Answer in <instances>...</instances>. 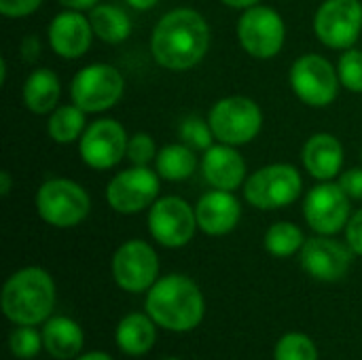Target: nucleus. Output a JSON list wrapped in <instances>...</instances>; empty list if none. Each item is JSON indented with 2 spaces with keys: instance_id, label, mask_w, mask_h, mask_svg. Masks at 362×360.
Listing matches in <instances>:
<instances>
[{
  "instance_id": "obj_1",
  "label": "nucleus",
  "mask_w": 362,
  "mask_h": 360,
  "mask_svg": "<svg viewBox=\"0 0 362 360\" xmlns=\"http://www.w3.org/2000/svg\"><path fill=\"white\" fill-rule=\"evenodd\" d=\"M210 47V25L195 8H174L165 13L151 36L155 62L174 72L195 68Z\"/></svg>"
},
{
  "instance_id": "obj_2",
  "label": "nucleus",
  "mask_w": 362,
  "mask_h": 360,
  "mask_svg": "<svg viewBox=\"0 0 362 360\" xmlns=\"http://www.w3.org/2000/svg\"><path fill=\"white\" fill-rule=\"evenodd\" d=\"M206 312L204 295L199 286L180 274H170L157 280L148 289L146 297V314L155 320V325L182 333L195 329Z\"/></svg>"
},
{
  "instance_id": "obj_3",
  "label": "nucleus",
  "mask_w": 362,
  "mask_h": 360,
  "mask_svg": "<svg viewBox=\"0 0 362 360\" xmlns=\"http://www.w3.org/2000/svg\"><path fill=\"white\" fill-rule=\"evenodd\" d=\"M2 312L15 325L45 323L55 306L53 278L40 267L15 272L2 289Z\"/></svg>"
},
{
  "instance_id": "obj_4",
  "label": "nucleus",
  "mask_w": 362,
  "mask_h": 360,
  "mask_svg": "<svg viewBox=\"0 0 362 360\" xmlns=\"http://www.w3.org/2000/svg\"><path fill=\"white\" fill-rule=\"evenodd\" d=\"M36 210L47 225L68 229L87 219L91 199L78 182L68 178H51L42 182L36 193Z\"/></svg>"
},
{
  "instance_id": "obj_5",
  "label": "nucleus",
  "mask_w": 362,
  "mask_h": 360,
  "mask_svg": "<svg viewBox=\"0 0 362 360\" xmlns=\"http://www.w3.org/2000/svg\"><path fill=\"white\" fill-rule=\"evenodd\" d=\"M303 178L295 166L272 163L257 170L244 182V197L259 210H280L299 199Z\"/></svg>"
},
{
  "instance_id": "obj_6",
  "label": "nucleus",
  "mask_w": 362,
  "mask_h": 360,
  "mask_svg": "<svg viewBox=\"0 0 362 360\" xmlns=\"http://www.w3.org/2000/svg\"><path fill=\"white\" fill-rule=\"evenodd\" d=\"M208 123L218 142L242 146L259 136L263 112L255 100L244 95H229L210 108Z\"/></svg>"
},
{
  "instance_id": "obj_7",
  "label": "nucleus",
  "mask_w": 362,
  "mask_h": 360,
  "mask_svg": "<svg viewBox=\"0 0 362 360\" xmlns=\"http://www.w3.org/2000/svg\"><path fill=\"white\" fill-rule=\"evenodd\" d=\"M291 87L295 95L314 108H325L335 102L339 93V74L337 68L322 55L305 53L295 59L291 74Z\"/></svg>"
},
{
  "instance_id": "obj_8",
  "label": "nucleus",
  "mask_w": 362,
  "mask_h": 360,
  "mask_svg": "<svg viewBox=\"0 0 362 360\" xmlns=\"http://www.w3.org/2000/svg\"><path fill=\"white\" fill-rule=\"evenodd\" d=\"M125 89L123 74L110 64H89L78 70L70 85L72 104L85 112H104L112 108Z\"/></svg>"
},
{
  "instance_id": "obj_9",
  "label": "nucleus",
  "mask_w": 362,
  "mask_h": 360,
  "mask_svg": "<svg viewBox=\"0 0 362 360\" xmlns=\"http://www.w3.org/2000/svg\"><path fill=\"white\" fill-rule=\"evenodd\" d=\"M284 38L286 25L278 11L261 4L244 8L238 21V40L248 55L257 59L276 57L284 47Z\"/></svg>"
},
{
  "instance_id": "obj_10",
  "label": "nucleus",
  "mask_w": 362,
  "mask_h": 360,
  "mask_svg": "<svg viewBox=\"0 0 362 360\" xmlns=\"http://www.w3.org/2000/svg\"><path fill=\"white\" fill-rule=\"evenodd\" d=\"M362 30L361 0H327L314 15L316 38L329 49H352Z\"/></svg>"
},
{
  "instance_id": "obj_11",
  "label": "nucleus",
  "mask_w": 362,
  "mask_h": 360,
  "mask_svg": "<svg viewBox=\"0 0 362 360\" xmlns=\"http://www.w3.org/2000/svg\"><path fill=\"white\" fill-rule=\"evenodd\" d=\"M159 174L144 166L127 168L112 176L106 187V202L119 214H136L153 206L159 195Z\"/></svg>"
},
{
  "instance_id": "obj_12",
  "label": "nucleus",
  "mask_w": 362,
  "mask_h": 360,
  "mask_svg": "<svg viewBox=\"0 0 362 360\" xmlns=\"http://www.w3.org/2000/svg\"><path fill=\"white\" fill-rule=\"evenodd\" d=\"M197 229L195 208H191L182 197L170 195L161 197L151 206L148 231L153 240L165 248H180L189 244Z\"/></svg>"
},
{
  "instance_id": "obj_13",
  "label": "nucleus",
  "mask_w": 362,
  "mask_h": 360,
  "mask_svg": "<svg viewBox=\"0 0 362 360\" xmlns=\"http://www.w3.org/2000/svg\"><path fill=\"white\" fill-rule=\"evenodd\" d=\"M125 127L115 119H98L89 123L78 140L83 163L93 170H110L127 155Z\"/></svg>"
},
{
  "instance_id": "obj_14",
  "label": "nucleus",
  "mask_w": 362,
  "mask_h": 360,
  "mask_svg": "<svg viewBox=\"0 0 362 360\" xmlns=\"http://www.w3.org/2000/svg\"><path fill=\"white\" fill-rule=\"evenodd\" d=\"M159 276V259L151 244L129 240L112 257V278L127 293L148 291Z\"/></svg>"
},
{
  "instance_id": "obj_15",
  "label": "nucleus",
  "mask_w": 362,
  "mask_h": 360,
  "mask_svg": "<svg viewBox=\"0 0 362 360\" xmlns=\"http://www.w3.org/2000/svg\"><path fill=\"white\" fill-rule=\"evenodd\" d=\"M303 216L316 233L335 236L350 221V197L335 182L316 185L305 195Z\"/></svg>"
},
{
  "instance_id": "obj_16",
  "label": "nucleus",
  "mask_w": 362,
  "mask_h": 360,
  "mask_svg": "<svg viewBox=\"0 0 362 360\" xmlns=\"http://www.w3.org/2000/svg\"><path fill=\"white\" fill-rule=\"evenodd\" d=\"M352 252L354 250L350 246L329 236H316L305 240L301 248V265L312 278L320 282H335L348 274Z\"/></svg>"
},
{
  "instance_id": "obj_17",
  "label": "nucleus",
  "mask_w": 362,
  "mask_h": 360,
  "mask_svg": "<svg viewBox=\"0 0 362 360\" xmlns=\"http://www.w3.org/2000/svg\"><path fill=\"white\" fill-rule=\"evenodd\" d=\"M93 28L89 17L81 11L66 8L57 13L49 23V45L64 59H78L91 45Z\"/></svg>"
},
{
  "instance_id": "obj_18",
  "label": "nucleus",
  "mask_w": 362,
  "mask_h": 360,
  "mask_svg": "<svg viewBox=\"0 0 362 360\" xmlns=\"http://www.w3.org/2000/svg\"><path fill=\"white\" fill-rule=\"evenodd\" d=\"M197 227L208 236H225L235 229L242 216V206L233 197V191L212 189L199 197L195 206Z\"/></svg>"
},
{
  "instance_id": "obj_19",
  "label": "nucleus",
  "mask_w": 362,
  "mask_h": 360,
  "mask_svg": "<svg viewBox=\"0 0 362 360\" xmlns=\"http://www.w3.org/2000/svg\"><path fill=\"white\" fill-rule=\"evenodd\" d=\"M202 172L212 189L235 191L246 178V161L231 144H212L204 151Z\"/></svg>"
},
{
  "instance_id": "obj_20",
  "label": "nucleus",
  "mask_w": 362,
  "mask_h": 360,
  "mask_svg": "<svg viewBox=\"0 0 362 360\" xmlns=\"http://www.w3.org/2000/svg\"><path fill=\"white\" fill-rule=\"evenodd\" d=\"M301 161L305 170L310 172V176H314L316 180H322V182L333 180L341 172V166H344V146L339 138H335L333 134H327V132L314 134L303 144Z\"/></svg>"
},
{
  "instance_id": "obj_21",
  "label": "nucleus",
  "mask_w": 362,
  "mask_h": 360,
  "mask_svg": "<svg viewBox=\"0 0 362 360\" xmlns=\"http://www.w3.org/2000/svg\"><path fill=\"white\" fill-rule=\"evenodd\" d=\"M62 95V83L57 74L49 68H38L30 72L23 83V104L34 115H49L57 108Z\"/></svg>"
},
{
  "instance_id": "obj_22",
  "label": "nucleus",
  "mask_w": 362,
  "mask_h": 360,
  "mask_svg": "<svg viewBox=\"0 0 362 360\" xmlns=\"http://www.w3.org/2000/svg\"><path fill=\"white\" fill-rule=\"evenodd\" d=\"M42 344H45V350L53 359H74L83 350V344H85L83 329L70 318H64V316L51 318L42 329Z\"/></svg>"
},
{
  "instance_id": "obj_23",
  "label": "nucleus",
  "mask_w": 362,
  "mask_h": 360,
  "mask_svg": "<svg viewBox=\"0 0 362 360\" xmlns=\"http://www.w3.org/2000/svg\"><path fill=\"white\" fill-rule=\"evenodd\" d=\"M155 320L146 314H127L117 327V344L129 356L146 354L155 344Z\"/></svg>"
},
{
  "instance_id": "obj_24",
  "label": "nucleus",
  "mask_w": 362,
  "mask_h": 360,
  "mask_svg": "<svg viewBox=\"0 0 362 360\" xmlns=\"http://www.w3.org/2000/svg\"><path fill=\"white\" fill-rule=\"evenodd\" d=\"M89 21L93 34L108 45H119L132 34L129 15L115 4H95L93 8H89Z\"/></svg>"
},
{
  "instance_id": "obj_25",
  "label": "nucleus",
  "mask_w": 362,
  "mask_h": 360,
  "mask_svg": "<svg viewBox=\"0 0 362 360\" xmlns=\"http://www.w3.org/2000/svg\"><path fill=\"white\" fill-rule=\"evenodd\" d=\"M197 168V157L191 146L182 144H168L157 153L155 170L163 180L180 182L187 180Z\"/></svg>"
},
{
  "instance_id": "obj_26",
  "label": "nucleus",
  "mask_w": 362,
  "mask_h": 360,
  "mask_svg": "<svg viewBox=\"0 0 362 360\" xmlns=\"http://www.w3.org/2000/svg\"><path fill=\"white\" fill-rule=\"evenodd\" d=\"M85 110L78 108L76 104H64L57 106L47 123V132L51 136V140H55L57 144H70L74 140H81L83 132H85Z\"/></svg>"
},
{
  "instance_id": "obj_27",
  "label": "nucleus",
  "mask_w": 362,
  "mask_h": 360,
  "mask_svg": "<svg viewBox=\"0 0 362 360\" xmlns=\"http://www.w3.org/2000/svg\"><path fill=\"white\" fill-rule=\"evenodd\" d=\"M265 250L278 259H284V257H293L295 252H301L303 244H305V238H303V231L293 225V223H276L267 229L265 233Z\"/></svg>"
},
{
  "instance_id": "obj_28",
  "label": "nucleus",
  "mask_w": 362,
  "mask_h": 360,
  "mask_svg": "<svg viewBox=\"0 0 362 360\" xmlns=\"http://www.w3.org/2000/svg\"><path fill=\"white\" fill-rule=\"evenodd\" d=\"M276 360H318V350L303 333H286L276 346Z\"/></svg>"
},
{
  "instance_id": "obj_29",
  "label": "nucleus",
  "mask_w": 362,
  "mask_h": 360,
  "mask_svg": "<svg viewBox=\"0 0 362 360\" xmlns=\"http://www.w3.org/2000/svg\"><path fill=\"white\" fill-rule=\"evenodd\" d=\"M178 134H180V140L191 146L193 151H208L212 146V140L214 138V132L210 127L208 121H204L202 117H187L180 127H178Z\"/></svg>"
},
{
  "instance_id": "obj_30",
  "label": "nucleus",
  "mask_w": 362,
  "mask_h": 360,
  "mask_svg": "<svg viewBox=\"0 0 362 360\" xmlns=\"http://www.w3.org/2000/svg\"><path fill=\"white\" fill-rule=\"evenodd\" d=\"M337 74H339L341 85L348 91L362 93V51L346 49V53H341V57H339Z\"/></svg>"
},
{
  "instance_id": "obj_31",
  "label": "nucleus",
  "mask_w": 362,
  "mask_h": 360,
  "mask_svg": "<svg viewBox=\"0 0 362 360\" xmlns=\"http://www.w3.org/2000/svg\"><path fill=\"white\" fill-rule=\"evenodd\" d=\"M8 346L17 359H34L40 352V346L45 344H42V335H38L32 327L19 325V329L11 333Z\"/></svg>"
},
{
  "instance_id": "obj_32",
  "label": "nucleus",
  "mask_w": 362,
  "mask_h": 360,
  "mask_svg": "<svg viewBox=\"0 0 362 360\" xmlns=\"http://www.w3.org/2000/svg\"><path fill=\"white\" fill-rule=\"evenodd\" d=\"M132 166H144L148 168L151 161L157 159V149H155V142L148 134L144 132H138L134 136H129L127 140V155H125Z\"/></svg>"
},
{
  "instance_id": "obj_33",
  "label": "nucleus",
  "mask_w": 362,
  "mask_h": 360,
  "mask_svg": "<svg viewBox=\"0 0 362 360\" xmlns=\"http://www.w3.org/2000/svg\"><path fill=\"white\" fill-rule=\"evenodd\" d=\"M40 4L42 0H0V13L4 17H25Z\"/></svg>"
},
{
  "instance_id": "obj_34",
  "label": "nucleus",
  "mask_w": 362,
  "mask_h": 360,
  "mask_svg": "<svg viewBox=\"0 0 362 360\" xmlns=\"http://www.w3.org/2000/svg\"><path fill=\"white\" fill-rule=\"evenodd\" d=\"M350 199H362V168H352L339 176L337 182Z\"/></svg>"
},
{
  "instance_id": "obj_35",
  "label": "nucleus",
  "mask_w": 362,
  "mask_h": 360,
  "mask_svg": "<svg viewBox=\"0 0 362 360\" xmlns=\"http://www.w3.org/2000/svg\"><path fill=\"white\" fill-rule=\"evenodd\" d=\"M346 240H348V246L362 257V208L350 216L346 225Z\"/></svg>"
},
{
  "instance_id": "obj_36",
  "label": "nucleus",
  "mask_w": 362,
  "mask_h": 360,
  "mask_svg": "<svg viewBox=\"0 0 362 360\" xmlns=\"http://www.w3.org/2000/svg\"><path fill=\"white\" fill-rule=\"evenodd\" d=\"M21 55H23L25 62H34L40 55V40H38V36L30 34V36H25L21 40Z\"/></svg>"
},
{
  "instance_id": "obj_37",
  "label": "nucleus",
  "mask_w": 362,
  "mask_h": 360,
  "mask_svg": "<svg viewBox=\"0 0 362 360\" xmlns=\"http://www.w3.org/2000/svg\"><path fill=\"white\" fill-rule=\"evenodd\" d=\"M62 6L66 8H74V11H87V8H93L100 0H57Z\"/></svg>"
},
{
  "instance_id": "obj_38",
  "label": "nucleus",
  "mask_w": 362,
  "mask_h": 360,
  "mask_svg": "<svg viewBox=\"0 0 362 360\" xmlns=\"http://www.w3.org/2000/svg\"><path fill=\"white\" fill-rule=\"evenodd\" d=\"M11 189H13V178H11V174L4 170V172H0V195L6 197V195L11 193Z\"/></svg>"
},
{
  "instance_id": "obj_39",
  "label": "nucleus",
  "mask_w": 362,
  "mask_h": 360,
  "mask_svg": "<svg viewBox=\"0 0 362 360\" xmlns=\"http://www.w3.org/2000/svg\"><path fill=\"white\" fill-rule=\"evenodd\" d=\"M132 8H136V11H148V8H153L159 0H125Z\"/></svg>"
},
{
  "instance_id": "obj_40",
  "label": "nucleus",
  "mask_w": 362,
  "mask_h": 360,
  "mask_svg": "<svg viewBox=\"0 0 362 360\" xmlns=\"http://www.w3.org/2000/svg\"><path fill=\"white\" fill-rule=\"evenodd\" d=\"M221 2H225V4L231 6V8H250V6H255L257 2H261V0H221Z\"/></svg>"
},
{
  "instance_id": "obj_41",
  "label": "nucleus",
  "mask_w": 362,
  "mask_h": 360,
  "mask_svg": "<svg viewBox=\"0 0 362 360\" xmlns=\"http://www.w3.org/2000/svg\"><path fill=\"white\" fill-rule=\"evenodd\" d=\"M76 360H112L108 354H104V352H89V354H83V356H78Z\"/></svg>"
},
{
  "instance_id": "obj_42",
  "label": "nucleus",
  "mask_w": 362,
  "mask_h": 360,
  "mask_svg": "<svg viewBox=\"0 0 362 360\" xmlns=\"http://www.w3.org/2000/svg\"><path fill=\"white\" fill-rule=\"evenodd\" d=\"M4 81H6V62L0 59V83H4Z\"/></svg>"
},
{
  "instance_id": "obj_43",
  "label": "nucleus",
  "mask_w": 362,
  "mask_h": 360,
  "mask_svg": "<svg viewBox=\"0 0 362 360\" xmlns=\"http://www.w3.org/2000/svg\"><path fill=\"white\" fill-rule=\"evenodd\" d=\"M163 360H180V359H163Z\"/></svg>"
},
{
  "instance_id": "obj_44",
  "label": "nucleus",
  "mask_w": 362,
  "mask_h": 360,
  "mask_svg": "<svg viewBox=\"0 0 362 360\" xmlns=\"http://www.w3.org/2000/svg\"><path fill=\"white\" fill-rule=\"evenodd\" d=\"M361 159H362V151H361Z\"/></svg>"
}]
</instances>
